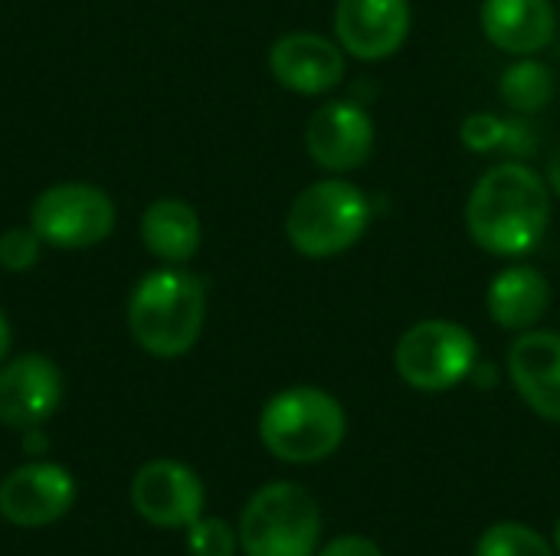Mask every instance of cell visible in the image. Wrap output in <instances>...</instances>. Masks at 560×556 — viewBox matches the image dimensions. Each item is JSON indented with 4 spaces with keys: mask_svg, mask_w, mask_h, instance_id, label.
<instances>
[{
    "mask_svg": "<svg viewBox=\"0 0 560 556\" xmlns=\"http://www.w3.org/2000/svg\"><path fill=\"white\" fill-rule=\"evenodd\" d=\"M479 360V344L469 328L427 318L410 324L394 347L397 377L420 393H446L459 387Z\"/></svg>",
    "mask_w": 560,
    "mask_h": 556,
    "instance_id": "obj_6",
    "label": "cell"
},
{
    "mask_svg": "<svg viewBox=\"0 0 560 556\" xmlns=\"http://www.w3.org/2000/svg\"><path fill=\"white\" fill-rule=\"evenodd\" d=\"M240 534H233V528L220 518H197L187 528V551L190 556H236Z\"/></svg>",
    "mask_w": 560,
    "mask_h": 556,
    "instance_id": "obj_21",
    "label": "cell"
},
{
    "mask_svg": "<svg viewBox=\"0 0 560 556\" xmlns=\"http://www.w3.org/2000/svg\"><path fill=\"white\" fill-rule=\"evenodd\" d=\"M509 134H512V121L492 111H472L459 125V141L476 154H492V151L509 147Z\"/></svg>",
    "mask_w": 560,
    "mask_h": 556,
    "instance_id": "obj_20",
    "label": "cell"
},
{
    "mask_svg": "<svg viewBox=\"0 0 560 556\" xmlns=\"http://www.w3.org/2000/svg\"><path fill=\"white\" fill-rule=\"evenodd\" d=\"M236 534L246 556H315L322 511L302 485L272 482L249 498Z\"/></svg>",
    "mask_w": 560,
    "mask_h": 556,
    "instance_id": "obj_5",
    "label": "cell"
},
{
    "mask_svg": "<svg viewBox=\"0 0 560 556\" xmlns=\"http://www.w3.org/2000/svg\"><path fill=\"white\" fill-rule=\"evenodd\" d=\"M555 551H558V556H560V521L555 524Z\"/></svg>",
    "mask_w": 560,
    "mask_h": 556,
    "instance_id": "obj_26",
    "label": "cell"
},
{
    "mask_svg": "<svg viewBox=\"0 0 560 556\" xmlns=\"http://www.w3.org/2000/svg\"><path fill=\"white\" fill-rule=\"evenodd\" d=\"M131 505L141 521L177 531L190 528L203 514V485L194 469L174 459H154L141 465L131 482Z\"/></svg>",
    "mask_w": 560,
    "mask_h": 556,
    "instance_id": "obj_9",
    "label": "cell"
},
{
    "mask_svg": "<svg viewBox=\"0 0 560 556\" xmlns=\"http://www.w3.org/2000/svg\"><path fill=\"white\" fill-rule=\"evenodd\" d=\"M43 239L36 236L33 226H13L0 236V265L7 272H30L39 262Z\"/></svg>",
    "mask_w": 560,
    "mask_h": 556,
    "instance_id": "obj_22",
    "label": "cell"
},
{
    "mask_svg": "<svg viewBox=\"0 0 560 556\" xmlns=\"http://www.w3.org/2000/svg\"><path fill=\"white\" fill-rule=\"evenodd\" d=\"M335 33L361 62L390 59L410 36V0H338Z\"/></svg>",
    "mask_w": 560,
    "mask_h": 556,
    "instance_id": "obj_11",
    "label": "cell"
},
{
    "mask_svg": "<svg viewBox=\"0 0 560 556\" xmlns=\"http://www.w3.org/2000/svg\"><path fill=\"white\" fill-rule=\"evenodd\" d=\"M315 556H384V551L371 541V537H361V534H345V537H335L328 541Z\"/></svg>",
    "mask_w": 560,
    "mask_h": 556,
    "instance_id": "obj_23",
    "label": "cell"
},
{
    "mask_svg": "<svg viewBox=\"0 0 560 556\" xmlns=\"http://www.w3.org/2000/svg\"><path fill=\"white\" fill-rule=\"evenodd\" d=\"M75 501V478L52 462H30L13 469L0 485V514L16 528H46L69 514Z\"/></svg>",
    "mask_w": 560,
    "mask_h": 556,
    "instance_id": "obj_10",
    "label": "cell"
},
{
    "mask_svg": "<svg viewBox=\"0 0 560 556\" xmlns=\"http://www.w3.org/2000/svg\"><path fill=\"white\" fill-rule=\"evenodd\" d=\"M62 403V374L43 354H23L0 367V423L10 429L43 426Z\"/></svg>",
    "mask_w": 560,
    "mask_h": 556,
    "instance_id": "obj_13",
    "label": "cell"
},
{
    "mask_svg": "<svg viewBox=\"0 0 560 556\" xmlns=\"http://www.w3.org/2000/svg\"><path fill=\"white\" fill-rule=\"evenodd\" d=\"M476 556H558V551L535 528L502 521L479 537Z\"/></svg>",
    "mask_w": 560,
    "mask_h": 556,
    "instance_id": "obj_19",
    "label": "cell"
},
{
    "mask_svg": "<svg viewBox=\"0 0 560 556\" xmlns=\"http://www.w3.org/2000/svg\"><path fill=\"white\" fill-rule=\"evenodd\" d=\"M479 23L495 49L535 56L555 39L558 13L551 0H482Z\"/></svg>",
    "mask_w": 560,
    "mask_h": 556,
    "instance_id": "obj_15",
    "label": "cell"
},
{
    "mask_svg": "<svg viewBox=\"0 0 560 556\" xmlns=\"http://www.w3.org/2000/svg\"><path fill=\"white\" fill-rule=\"evenodd\" d=\"M30 226L56 249H92L115 229V203L92 184H56L33 200Z\"/></svg>",
    "mask_w": 560,
    "mask_h": 556,
    "instance_id": "obj_7",
    "label": "cell"
},
{
    "mask_svg": "<svg viewBox=\"0 0 560 556\" xmlns=\"http://www.w3.org/2000/svg\"><path fill=\"white\" fill-rule=\"evenodd\" d=\"M7 351H10V324H7V318L0 311V360L7 357Z\"/></svg>",
    "mask_w": 560,
    "mask_h": 556,
    "instance_id": "obj_25",
    "label": "cell"
},
{
    "mask_svg": "<svg viewBox=\"0 0 560 556\" xmlns=\"http://www.w3.org/2000/svg\"><path fill=\"white\" fill-rule=\"evenodd\" d=\"M548 187H551L555 197H560V144L555 147L551 161H548Z\"/></svg>",
    "mask_w": 560,
    "mask_h": 556,
    "instance_id": "obj_24",
    "label": "cell"
},
{
    "mask_svg": "<svg viewBox=\"0 0 560 556\" xmlns=\"http://www.w3.org/2000/svg\"><path fill=\"white\" fill-rule=\"evenodd\" d=\"M555 72L532 56H522L518 62H512L502 75H499V98L522 115L541 111L551 105L555 98Z\"/></svg>",
    "mask_w": 560,
    "mask_h": 556,
    "instance_id": "obj_18",
    "label": "cell"
},
{
    "mask_svg": "<svg viewBox=\"0 0 560 556\" xmlns=\"http://www.w3.org/2000/svg\"><path fill=\"white\" fill-rule=\"evenodd\" d=\"M489 318L505 331H532L551 308V285L535 265L502 269L486 292Z\"/></svg>",
    "mask_w": 560,
    "mask_h": 556,
    "instance_id": "obj_16",
    "label": "cell"
},
{
    "mask_svg": "<svg viewBox=\"0 0 560 556\" xmlns=\"http://www.w3.org/2000/svg\"><path fill=\"white\" fill-rule=\"evenodd\" d=\"M548 226L551 187L522 161L489 167L466 200V229L489 256H525L545 239Z\"/></svg>",
    "mask_w": 560,
    "mask_h": 556,
    "instance_id": "obj_1",
    "label": "cell"
},
{
    "mask_svg": "<svg viewBox=\"0 0 560 556\" xmlns=\"http://www.w3.org/2000/svg\"><path fill=\"white\" fill-rule=\"evenodd\" d=\"M200 216L184 200H154L141 216V239L151 256L161 262L180 265L190 262L200 249Z\"/></svg>",
    "mask_w": 560,
    "mask_h": 556,
    "instance_id": "obj_17",
    "label": "cell"
},
{
    "mask_svg": "<svg viewBox=\"0 0 560 556\" xmlns=\"http://www.w3.org/2000/svg\"><path fill=\"white\" fill-rule=\"evenodd\" d=\"M345 56L348 52L341 49V43H335L322 33L295 29L272 43L269 69H272L276 82L295 95H325L341 85Z\"/></svg>",
    "mask_w": 560,
    "mask_h": 556,
    "instance_id": "obj_12",
    "label": "cell"
},
{
    "mask_svg": "<svg viewBox=\"0 0 560 556\" xmlns=\"http://www.w3.org/2000/svg\"><path fill=\"white\" fill-rule=\"evenodd\" d=\"M374 144H377L374 118L358 102H345V98L325 102L322 108L312 111L305 125L308 157L331 174H348L364 167L374 154Z\"/></svg>",
    "mask_w": 560,
    "mask_h": 556,
    "instance_id": "obj_8",
    "label": "cell"
},
{
    "mask_svg": "<svg viewBox=\"0 0 560 556\" xmlns=\"http://www.w3.org/2000/svg\"><path fill=\"white\" fill-rule=\"evenodd\" d=\"M509 377L518 397L548 423H560V334L522 331L509 347Z\"/></svg>",
    "mask_w": 560,
    "mask_h": 556,
    "instance_id": "obj_14",
    "label": "cell"
},
{
    "mask_svg": "<svg viewBox=\"0 0 560 556\" xmlns=\"http://www.w3.org/2000/svg\"><path fill=\"white\" fill-rule=\"evenodd\" d=\"M345 406L318 387H289L276 393L259 416V439L279 462L315 465L345 442Z\"/></svg>",
    "mask_w": 560,
    "mask_h": 556,
    "instance_id": "obj_3",
    "label": "cell"
},
{
    "mask_svg": "<svg viewBox=\"0 0 560 556\" xmlns=\"http://www.w3.org/2000/svg\"><path fill=\"white\" fill-rule=\"evenodd\" d=\"M371 226V200L348 180L308 184L285 213V236L305 259H331L361 242Z\"/></svg>",
    "mask_w": 560,
    "mask_h": 556,
    "instance_id": "obj_4",
    "label": "cell"
},
{
    "mask_svg": "<svg viewBox=\"0 0 560 556\" xmlns=\"http://www.w3.org/2000/svg\"><path fill=\"white\" fill-rule=\"evenodd\" d=\"M207 321V288L187 269H158L144 275L128 298V331L151 357L187 354Z\"/></svg>",
    "mask_w": 560,
    "mask_h": 556,
    "instance_id": "obj_2",
    "label": "cell"
}]
</instances>
